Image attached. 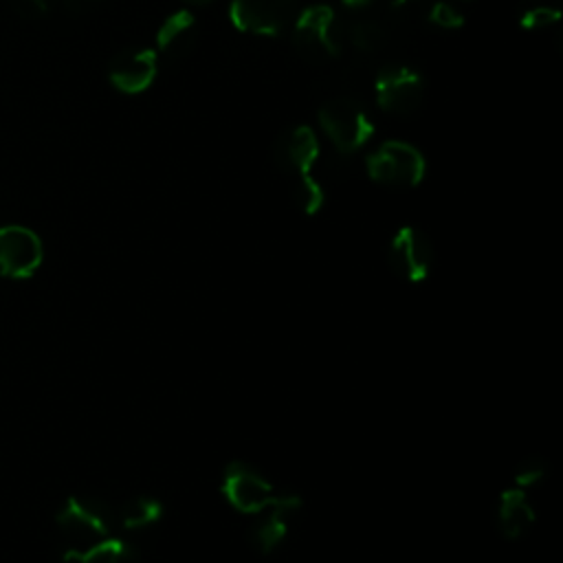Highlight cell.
Instances as JSON below:
<instances>
[{
	"label": "cell",
	"instance_id": "6da1fadb",
	"mask_svg": "<svg viewBox=\"0 0 563 563\" xmlns=\"http://www.w3.org/2000/svg\"><path fill=\"white\" fill-rule=\"evenodd\" d=\"M317 158L319 141L308 125L290 128L275 143V161L292 178L297 202L306 213H317L325 198L321 183L312 178Z\"/></svg>",
	"mask_w": 563,
	"mask_h": 563
},
{
	"label": "cell",
	"instance_id": "7a4b0ae2",
	"mask_svg": "<svg viewBox=\"0 0 563 563\" xmlns=\"http://www.w3.org/2000/svg\"><path fill=\"white\" fill-rule=\"evenodd\" d=\"M292 44L310 64L339 57L345 44V24L328 4H310L292 22Z\"/></svg>",
	"mask_w": 563,
	"mask_h": 563
},
{
	"label": "cell",
	"instance_id": "3957f363",
	"mask_svg": "<svg viewBox=\"0 0 563 563\" xmlns=\"http://www.w3.org/2000/svg\"><path fill=\"white\" fill-rule=\"evenodd\" d=\"M117 523V515L110 506L97 499L73 497L64 504L57 526L68 545L66 554H81L99 541L108 539Z\"/></svg>",
	"mask_w": 563,
	"mask_h": 563
},
{
	"label": "cell",
	"instance_id": "277c9868",
	"mask_svg": "<svg viewBox=\"0 0 563 563\" xmlns=\"http://www.w3.org/2000/svg\"><path fill=\"white\" fill-rule=\"evenodd\" d=\"M319 125L330 143L343 152L352 154L361 150L374 134V125L365 108L352 97L328 99L319 108Z\"/></svg>",
	"mask_w": 563,
	"mask_h": 563
},
{
	"label": "cell",
	"instance_id": "5b68a950",
	"mask_svg": "<svg viewBox=\"0 0 563 563\" xmlns=\"http://www.w3.org/2000/svg\"><path fill=\"white\" fill-rule=\"evenodd\" d=\"M365 165L372 180L389 187H416L424 178V156L405 141H385L369 152Z\"/></svg>",
	"mask_w": 563,
	"mask_h": 563
},
{
	"label": "cell",
	"instance_id": "8992f818",
	"mask_svg": "<svg viewBox=\"0 0 563 563\" xmlns=\"http://www.w3.org/2000/svg\"><path fill=\"white\" fill-rule=\"evenodd\" d=\"M378 106L389 114H411L424 99V77L405 64L385 66L374 79Z\"/></svg>",
	"mask_w": 563,
	"mask_h": 563
},
{
	"label": "cell",
	"instance_id": "52a82bcc",
	"mask_svg": "<svg viewBox=\"0 0 563 563\" xmlns=\"http://www.w3.org/2000/svg\"><path fill=\"white\" fill-rule=\"evenodd\" d=\"M222 493L227 501L244 515H257L266 506H271L282 493L273 488V484L246 462H231L224 468Z\"/></svg>",
	"mask_w": 563,
	"mask_h": 563
},
{
	"label": "cell",
	"instance_id": "ba28073f",
	"mask_svg": "<svg viewBox=\"0 0 563 563\" xmlns=\"http://www.w3.org/2000/svg\"><path fill=\"white\" fill-rule=\"evenodd\" d=\"M387 260L391 271L405 282H422L433 268L435 249L424 231L402 227L389 242Z\"/></svg>",
	"mask_w": 563,
	"mask_h": 563
},
{
	"label": "cell",
	"instance_id": "9c48e42d",
	"mask_svg": "<svg viewBox=\"0 0 563 563\" xmlns=\"http://www.w3.org/2000/svg\"><path fill=\"white\" fill-rule=\"evenodd\" d=\"M297 15V0H231L229 18L238 31L277 35Z\"/></svg>",
	"mask_w": 563,
	"mask_h": 563
},
{
	"label": "cell",
	"instance_id": "30bf717a",
	"mask_svg": "<svg viewBox=\"0 0 563 563\" xmlns=\"http://www.w3.org/2000/svg\"><path fill=\"white\" fill-rule=\"evenodd\" d=\"M44 257L42 240L22 224L0 227V273L13 279L33 275Z\"/></svg>",
	"mask_w": 563,
	"mask_h": 563
},
{
	"label": "cell",
	"instance_id": "8fae6325",
	"mask_svg": "<svg viewBox=\"0 0 563 563\" xmlns=\"http://www.w3.org/2000/svg\"><path fill=\"white\" fill-rule=\"evenodd\" d=\"M158 70L154 48H128L114 55L108 64L110 84L123 95H139L152 86Z\"/></svg>",
	"mask_w": 563,
	"mask_h": 563
},
{
	"label": "cell",
	"instance_id": "7c38bea8",
	"mask_svg": "<svg viewBox=\"0 0 563 563\" xmlns=\"http://www.w3.org/2000/svg\"><path fill=\"white\" fill-rule=\"evenodd\" d=\"M297 510H299L297 497L279 495L271 506L253 515V523L249 530L251 543L264 554L273 552L288 537L290 521Z\"/></svg>",
	"mask_w": 563,
	"mask_h": 563
},
{
	"label": "cell",
	"instance_id": "4fadbf2b",
	"mask_svg": "<svg viewBox=\"0 0 563 563\" xmlns=\"http://www.w3.org/2000/svg\"><path fill=\"white\" fill-rule=\"evenodd\" d=\"M198 40V20L189 9H178L169 13L156 31V55L169 62L183 59L191 53Z\"/></svg>",
	"mask_w": 563,
	"mask_h": 563
},
{
	"label": "cell",
	"instance_id": "5bb4252c",
	"mask_svg": "<svg viewBox=\"0 0 563 563\" xmlns=\"http://www.w3.org/2000/svg\"><path fill=\"white\" fill-rule=\"evenodd\" d=\"M530 488L515 484L508 488L497 504V528L506 539H519L528 532L534 521V508L528 497Z\"/></svg>",
	"mask_w": 563,
	"mask_h": 563
},
{
	"label": "cell",
	"instance_id": "9a60e30c",
	"mask_svg": "<svg viewBox=\"0 0 563 563\" xmlns=\"http://www.w3.org/2000/svg\"><path fill=\"white\" fill-rule=\"evenodd\" d=\"M64 561L66 563H139V556L132 545L108 537L81 554H66Z\"/></svg>",
	"mask_w": 563,
	"mask_h": 563
},
{
	"label": "cell",
	"instance_id": "2e32d148",
	"mask_svg": "<svg viewBox=\"0 0 563 563\" xmlns=\"http://www.w3.org/2000/svg\"><path fill=\"white\" fill-rule=\"evenodd\" d=\"M345 42L361 53H376L387 42V26L376 18H358L345 24Z\"/></svg>",
	"mask_w": 563,
	"mask_h": 563
},
{
	"label": "cell",
	"instance_id": "e0dca14e",
	"mask_svg": "<svg viewBox=\"0 0 563 563\" xmlns=\"http://www.w3.org/2000/svg\"><path fill=\"white\" fill-rule=\"evenodd\" d=\"M117 523L123 528H143L161 517V504L150 497H136L132 501H125L119 510H114Z\"/></svg>",
	"mask_w": 563,
	"mask_h": 563
},
{
	"label": "cell",
	"instance_id": "ac0fdd59",
	"mask_svg": "<svg viewBox=\"0 0 563 563\" xmlns=\"http://www.w3.org/2000/svg\"><path fill=\"white\" fill-rule=\"evenodd\" d=\"M559 18H561L559 0H523L519 11V24L521 29H528V31L556 24Z\"/></svg>",
	"mask_w": 563,
	"mask_h": 563
},
{
	"label": "cell",
	"instance_id": "d6986e66",
	"mask_svg": "<svg viewBox=\"0 0 563 563\" xmlns=\"http://www.w3.org/2000/svg\"><path fill=\"white\" fill-rule=\"evenodd\" d=\"M429 22L440 29H460L464 24V15L455 4L446 0H438L429 9Z\"/></svg>",
	"mask_w": 563,
	"mask_h": 563
},
{
	"label": "cell",
	"instance_id": "ffe728a7",
	"mask_svg": "<svg viewBox=\"0 0 563 563\" xmlns=\"http://www.w3.org/2000/svg\"><path fill=\"white\" fill-rule=\"evenodd\" d=\"M9 4L22 18H42L57 4V0H9Z\"/></svg>",
	"mask_w": 563,
	"mask_h": 563
},
{
	"label": "cell",
	"instance_id": "44dd1931",
	"mask_svg": "<svg viewBox=\"0 0 563 563\" xmlns=\"http://www.w3.org/2000/svg\"><path fill=\"white\" fill-rule=\"evenodd\" d=\"M64 2H66V7L73 9V11H86V9L95 7V4L101 2V0H64Z\"/></svg>",
	"mask_w": 563,
	"mask_h": 563
},
{
	"label": "cell",
	"instance_id": "7402d4cb",
	"mask_svg": "<svg viewBox=\"0 0 563 563\" xmlns=\"http://www.w3.org/2000/svg\"><path fill=\"white\" fill-rule=\"evenodd\" d=\"M374 0H341V4L343 7H347V9H365V7H369Z\"/></svg>",
	"mask_w": 563,
	"mask_h": 563
},
{
	"label": "cell",
	"instance_id": "603a6c76",
	"mask_svg": "<svg viewBox=\"0 0 563 563\" xmlns=\"http://www.w3.org/2000/svg\"><path fill=\"white\" fill-rule=\"evenodd\" d=\"M185 2H194V4H202V2H207V0H185Z\"/></svg>",
	"mask_w": 563,
	"mask_h": 563
},
{
	"label": "cell",
	"instance_id": "cb8c5ba5",
	"mask_svg": "<svg viewBox=\"0 0 563 563\" xmlns=\"http://www.w3.org/2000/svg\"><path fill=\"white\" fill-rule=\"evenodd\" d=\"M396 4H405V2H409V0H394Z\"/></svg>",
	"mask_w": 563,
	"mask_h": 563
}]
</instances>
